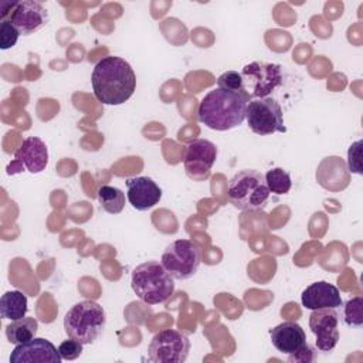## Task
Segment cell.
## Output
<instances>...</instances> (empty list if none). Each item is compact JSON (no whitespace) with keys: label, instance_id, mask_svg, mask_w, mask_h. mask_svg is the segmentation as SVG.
<instances>
[{"label":"cell","instance_id":"603a6c76","mask_svg":"<svg viewBox=\"0 0 363 363\" xmlns=\"http://www.w3.org/2000/svg\"><path fill=\"white\" fill-rule=\"evenodd\" d=\"M18 30L9 21V20H0V48L9 50L16 45L18 40Z\"/></svg>","mask_w":363,"mask_h":363},{"label":"cell","instance_id":"d4e9b609","mask_svg":"<svg viewBox=\"0 0 363 363\" xmlns=\"http://www.w3.org/2000/svg\"><path fill=\"white\" fill-rule=\"evenodd\" d=\"M82 347L84 345L75 339H67L64 340L60 346H58V352H60V356L64 359V360H74L77 357L81 356L82 353Z\"/></svg>","mask_w":363,"mask_h":363},{"label":"cell","instance_id":"9c48e42d","mask_svg":"<svg viewBox=\"0 0 363 363\" xmlns=\"http://www.w3.org/2000/svg\"><path fill=\"white\" fill-rule=\"evenodd\" d=\"M0 11V20H9L21 35L34 34L48 21L47 10L34 0L4 1Z\"/></svg>","mask_w":363,"mask_h":363},{"label":"cell","instance_id":"8992f818","mask_svg":"<svg viewBox=\"0 0 363 363\" xmlns=\"http://www.w3.org/2000/svg\"><path fill=\"white\" fill-rule=\"evenodd\" d=\"M160 262L174 279L184 281L196 275L201 264V251L190 240H176L164 248Z\"/></svg>","mask_w":363,"mask_h":363},{"label":"cell","instance_id":"ac0fdd59","mask_svg":"<svg viewBox=\"0 0 363 363\" xmlns=\"http://www.w3.org/2000/svg\"><path fill=\"white\" fill-rule=\"evenodd\" d=\"M28 311L27 296L20 291H7L0 299V315L3 319L17 320L26 316Z\"/></svg>","mask_w":363,"mask_h":363},{"label":"cell","instance_id":"ffe728a7","mask_svg":"<svg viewBox=\"0 0 363 363\" xmlns=\"http://www.w3.org/2000/svg\"><path fill=\"white\" fill-rule=\"evenodd\" d=\"M101 208L109 214H119L125 207V193L113 186L104 184L98 189Z\"/></svg>","mask_w":363,"mask_h":363},{"label":"cell","instance_id":"e0dca14e","mask_svg":"<svg viewBox=\"0 0 363 363\" xmlns=\"http://www.w3.org/2000/svg\"><path fill=\"white\" fill-rule=\"evenodd\" d=\"M302 305L306 309H323V308H340L343 305L339 289L326 281H318L306 286L301 295Z\"/></svg>","mask_w":363,"mask_h":363},{"label":"cell","instance_id":"8fae6325","mask_svg":"<svg viewBox=\"0 0 363 363\" xmlns=\"http://www.w3.org/2000/svg\"><path fill=\"white\" fill-rule=\"evenodd\" d=\"M190 352L189 337L176 329H163L153 335L147 357L153 363H183Z\"/></svg>","mask_w":363,"mask_h":363},{"label":"cell","instance_id":"7c38bea8","mask_svg":"<svg viewBox=\"0 0 363 363\" xmlns=\"http://www.w3.org/2000/svg\"><path fill=\"white\" fill-rule=\"evenodd\" d=\"M217 159V146L207 139H194L186 145L183 166L186 174L196 180L203 182L208 179L213 164Z\"/></svg>","mask_w":363,"mask_h":363},{"label":"cell","instance_id":"30bf717a","mask_svg":"<svg viewBox=\"0 0 363 363\" xmlns=\"http://www.w3.org/2000/svg\"><path fill=\"white\" fill-rule=\"evenodd\" d=\"M245 119L250 129L261 136L286 132L282 108L277 99L271 96L250 101L245 111Z\"/></svg>","mask_w":363,"mask_h":363},{"label":"cell","instance_id":"7a4b0ae2","mask_svg":"<svg viewBox=\"0 0 363 363\" xmlns=\"http://www.w3.org/2000/svg\"><path fill=\"white\" fill-rule=\"evenodd\" d=\"M248 102L250 99L244 92L217 86L200 101L197 116L213 130H230L244 122Z\"/></svg>","mask_w":363,"mask_h":363},{"label":"cell","instance_id":"6da1fadb","mask_svg":"<svg viewBox=\"0 0 363 363\" xmlns=\"http://www.w3.org/2000/svg\"><path fill=\"white\" fill-rule=\"evenodd\" d=\"M91 84L99 102L104 105H121L133 95L136 75L128 61L116 55H108L95 64Z\"/></svg>","mask_w":363,"mask_h":363},{"label":"cell","instance_id":"2e32d148","mask_svg":"<svg viewBox=\"0 0 363 363\" xmlns=\"http://www.w3.org/2000/svg\"><path fill=\"white\" fill-rule=\"evenodd\" d=\"M126 197L133 208L146 211L160 201L162 189L150 177H130L126 180Z\"/></svg>","mask_w":363,"mask_h":363},{"label":"cell","instance_id":"3957f363","mask_svg":"<svg viewBox=\"0 0 363 363\" xmlns=\"http://www.w3.org/2000/svg\"><path fill=\"white\" fill-rule=\"evenodd\" d=\"M130 286L136 296L147 303L166 302L174 292V278L159 261H146L132 271Z\"/></svg>","mask_w":363,"mask_h":363},{"label":"cell","instance_id":"484cf974","mask_svg":"<svg viewBox=\"0 0 363 363\" xmlns=\"http://www.w3.org/2000/svg\"><path fill=\"white\" fill-rule=\"evenodd\" d=\"M360 149H362V140H357L350 145L347 152V166L352 173L362 174V162H360Z\"/></svg>","mask_w":363,"mask_h":363},{"label":"cell","instance_id":"d6986e66","mask_svg":"<svg viewBox=\"0 0 363 363\" xmlns=\"http://www.w3.org/2000/svg\"><path fill=\"white\" fill-rule=\"evenodd\" d=\"M37 329H38L37 319L33 316H24L21 319L11 320V323L6 326V336L10 343L20 345L35 337Z\"/></svg>","mask_w":363,"mask_h":363},{"label":"cell","instance_id":"9a60e30c","mask_svg":"<svg viewBox=\"0 0 363 363\" xmlns=\"http://www.w3.org/2000/svg\"><path fill=\"white\" fill-rule=\"evenodd\" d=\"M58 349L44 337H33L24 343L16 345L11 350V363H61Z\"/></svg>","mask_w":363,"mask_h":363},{"label":"cell","instance_id":"ba28073f","mask_svg":"<svg viewBox=\"0 0 363 363\" xmlns=\"http://www.w3.org/2000/svg\"><path fill=\"white\" fill-rule=\"evenodd\" d=\"M269 336L274 347L288 354L289 362H311L315 359V350L308 345L305 330L299 323L282 322L269 329Z\"/></svg>","mask_w":363,"mask_h":363},{"label":"cell","instance_id":"52a82bcc","mask_svg":"<svg viewBox=\"0 0 363 363\" xmlns=\"http://www.w3.org/2000/svg\"><path fill=\"white\" fill-rule=\"evenodd\" d=\"M240 75L242 81V91L250 101L267 98L282 84L281 65L272 62H250L241 69Z\"/></svg>","mask_w":363,"mask_h":363},{"label":"cell","instance_id":"5b68a950","mask_svg":"<svg viewBox=\"0 0 363 363\" xmlns=\"http://www.w3.org/2000/svg\"><path fill=\"white\" fill-rule=\"evenodd\" d=\"M106 325L104 308L95 301H81L64 316V330L68 337L82 345L94 343Z\"/></svg>","mask_w":363,"mask_h":363},{"label":"cell","instance_id":"4fadbf2b","mask_svg":"<svg viewBox=\"0 0 363 363\" xmlns=\"http://www.w3.org/2000/svg\"><path fill=\"white\" fill-rule=\"evenodd\" d=\"M48 164L47 145L37 136L23 140L14 152V159L7 164V174H17L24 170L30 173H41Z\"/></svg>","mask_w":363,"mask_h":363},{"label":"cell","instance_id":"277c9868","mask_svg":"<svg viewBox=\"0 0 363 363\" xmlns=\"http://www.w3.org/2000/svg\"><path fill=\"white\" fill-rule=\"evenodd\" d=\"M271 191L261 172L244 169L235 173L227 186V199L238 210L255 211L262 210Z\"/></svg>","mask_w":363,"mask_h":363},{"label":"cell","instance_id":"cb8c5ba5","mask_svg":"<svg viewBox=\"0 0 363 363\" xmlns=\"http://www.w3.org/2000/svg\"><path fill=\"white\" fill-rule=\"evenodd\" d=\"M217 86L220 88H225V89H231V91H238V92H244L242 91V81H241V75L237 71H227L224 74H221L217 79Z\"/></svg>","mask_w":363,"mask_h":363},{"label":"cell","instance_id":"44dd1931","mask_svg":"<svg viewBox=\"0 0 363 363\" xmlns=\"http://www.w3.org/2000/svg\"><path fill=\"white\" fill-rule=\"evenodd\" d=\"M264 177H265V182H267V186H268L269 191L277 194V196L286 194L291 190V187H292V182H291L289 173L285 172L281 167H275V169L268 170L264 174Z\"/></svg>","mask_w":363,"mask_h":363},{"label":"cell","instance_id":"7402d4cb","mask_svg":"<svg viewBox=\"0 0 363 363\" xmlns=\"http://www.w3.org/2000/svg\"><path fill=\"white\" fill-rule=\"evenodd\" d=\"M345 323L349 326H362L363 325V298L354 296L349 299L343 309Z\"/></svg>","mask_w":363,"mask_h":363},{"label":"cell","instance_id":"5bb4252c","mask_svg":"<svg viewBox=\"0 0 363 363\" xmlns=\"http://www.w3.org/2000/svg\"><path fill=\"white\" fill-rule=\"evenodd\" d=\"M309 328L315 335V345L322 352H330L339 342V313L335 308L315 309L309 315Z\"/></svg>","mask_w":363,"mask_h":363}]
</instances>
